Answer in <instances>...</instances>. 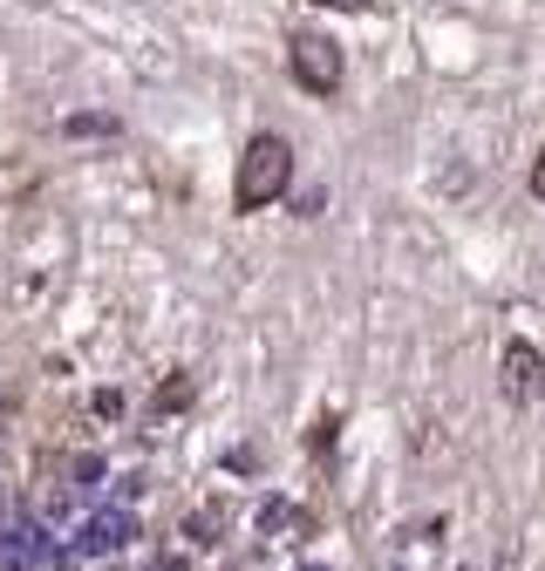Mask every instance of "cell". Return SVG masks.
Returning <instances> with one entry per match:
<instances>
[{"instance_id":"6da1fadb","label":"cell","mask_w":545,"mask_h":571,"mask_svg":"<svg viewBox=\"0 0 545 571\" xmlns=\"http://www.w3.org/2000/svg\"><path fill=\"white\" fill-rule=\"evenodd\" d=\"M293 184V143L287 137H253L239 157V184H232V204L239 212H272Z\"/></svg>"},{"instance_id":"7a4b0ae2","label":"cell","mask_w":545,"mask_h":571,"mask_svg":"<svg viewBox=\"0 0 545 571\" xmlns=\"http://www.w3.org/2000/svg\"><path fill=\"white\" fill-rule=\"evenodd\" d=\"M287 62H293V82L307 96H334L341 89V49L321 28H293L287 34Z\"/></svg>"},{"instance_id":"3957f363","label":"cell","mask_w":545,"mask_h":571,"mask_svg":"<svg viewBox=\"0 0 545 571\" xmlns=\"http://www.w3.org/2000/svg\"><path fill=\"white\" fill-rule=\"evenodd\" d=\"M130 545H137V510L130 504H96L68 551H130Z\"/></svg>"},{"instance_id":"277c9868","label":"cell","mask_w":545,"mask_h":571,"mask_svg":"<svg viewBox=\"0 0 545 571\" xmlns=\"http://www.w3.org/2000/svg\"><path fill=\"white\" fill-rule=\"evenodd\" d=\"M498 381H504V395H512V401H538V395H545V354H538L532 341H504Z\"/></svg>"},{"instance_id":"5b68a950","label":"cell","mask_w":545,"mask_h":571,"mask_svg":"<svg viewBox=\"0 0 545 571\" xmlns=\"http://www.w3.org/2000/svg\"><path fill=\"white\" fill-rule=\"evenodd\" d=\"M259 530L266 538H287V530H300V510L287 497H272V504H259Z\"/></svg>"},{"instance_id":"8992f818","label":"cell","mask_w":545,"mask_h":571,"mask_svg":"<svg viewBox=\"0 0 545 571\" xmlns=\"http://www.w3.org/2000/svg\"><path fill=\"white\" fill-rule=\"evenodd\" d=\"M184 530H191V545H212L218 530H225V504H205V510H191V524H184Z\"/></svg>"},{"instance_id":"52a82bcc","label":"cell","mask_w":545,"mask_h":571,"mask_svg":"<svg viewBox=\"0 0 545 571\" xmlns=\"http://www.w3.org/2000/svg\"><path fill=\"white\" fill-rule=\"evenodd\" d=\"M62 130H68V137H116V116H103V109H83V116H68Z\"/></svg>"},{"instance_id":"ba28073f","label":"cell","mask_w":545,"mask_h":571,"mask_svg":"<svg viewBox=\"0 0 545 571\" xmlns=\"http://www.w3.org/2000/svg\"><path fill=\"white\" fill-rule=\"evenodd\" d=\"M178 408H191V375H171L158 388V416H178Z\"/></svg>"},{"instance_id":"9c48e42d","label":"cell","mask_w":545,"mask_h":571,"mask_svg":"<svg viewBox=\"0 0 545 571\" xmlns=\"http://www.w3.org/2000/svg\"><path fill=\"white\" fill-rule=\"evenodd\" d=\"M334 429H341L334 416H328V422H314V456H328V449H334Z\"/></svg>"},{"instance_id":"30bf717a","label":"cell","mask_w":545,"mask_h":571,"mask_svg":"<svg viewBox=\"0 0 545 571\" xmlns=\"http://www.w3.org/2000/svg\"><path fill=\"white\" fill-rule=\"evenodd\" d=\"M314 8H334V14H368V0H314Z\"/></svg>"},{"instance_id":"8fae6325","label":"cell","mask_w":545,"mask_h":571,"mask_svg":"<svg viewBox=\"0 0 545 571\" xmlns=\"http://www.w3.org/2000/svg\"><path fill=\"white\" fill-rule=\"evenodd\" d=\"M532 197L545 204V150H538V163H532Z\"/></svg>"},{"instance_id":"7c38bea8","label":"cell","mask_w":545,"mask_h":571,"mask_svg":"<svg viewBox=\"0 0 545 571\" xmlns=\"http://www.w3.org/2000/svg\"><path fill=\"white\" fill-rule=\"evenodd\" d=\"M150 571H184V558H158V564H150Z\"/></svg>"}]
</instances>
